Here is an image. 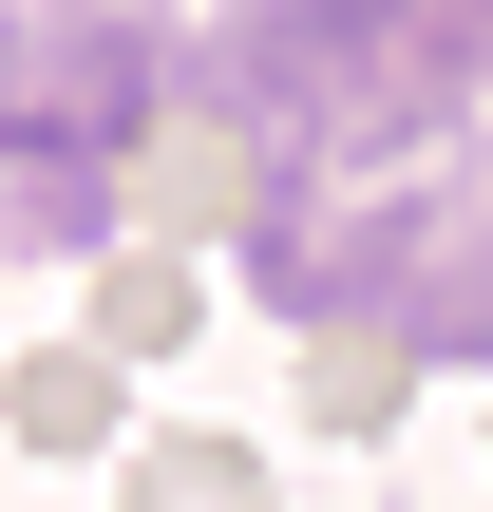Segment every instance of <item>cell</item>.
I'll use <instances>...</instances> for the list:
<instances>
[{"label":"cell","mask_w":493,"mask_h":512,"mask_svg":"<svg viewBox=\"0 0 493 512\" xmlns=\"http://www.w3.org/2000/svg\"><path fill=\"white\" fill-rule=\"evenodd\" d=\"M152 114H171V0H0V266H76Z\"/></svg>","instance_id":"7a4b0ae2"},{"label":"cell","mask_w":493,"mask_h":512,"mask_svg":"<svg viewBox=\"0 0 493 512\" xmlns=\"http://www.w3.org/2000/svg\"><path fill=\"white\" fill-rule=\"evenodd\" d=\"M0 437H19V456H95V437H133V361H95V342L0 361Z\"/></svg>","instance_id":"277c9868"},{"label":"cell","mask_w":493,"mask_h":512,"mask_svg":"<svg viewBox=\"0 0 493 512\" xmlns=\"http://www.w3.org/2000/svg\"><path fill=\"white\" fill-rule=\"evenodd\" d=\"M247 114H209V95H171L152 133H133V171H114V247H247Z\"/></svg>","instance_id":"3957f363"},{"label":"cell","mask_w":493,"mask_h":512,"mask_svg":"<svg viewBox=\"0 0 493 512\" xmlns=\"http://www.w3.org/2000/svg\"><path fill=\"white\" fill-rule=\"evenodd\" d=\"M399 399H418V361H399V342H361V323H323V342H304V437H380Z\"/></svg>","instance_id":"52a82bcc"},{"label":"cell","mask_w":493,"mask_h":512,"mask_svg":"<svg viewBox=\"0 0 493 512\" xmlns=\"http://www.w3.org/2000/svg\"><path fill=\"white\" fill-rule=\"evenodd\" d=\"M190 323H209V285H190V247H95V323H76L95 361H171Z\"/></svg>","instance_id":"5b68a950"},{"label":"cell","mask_w":493,"mask_h":512,"mask_svg":"<svg viewBox=\"0 0 493 512\" xmlns=\"http://www.w3.org/2000/svg\"><path fill=\"white\" fill-rule=\"evenodd\" d=\"M114 512H285V475H266L247 437H133Z\"/></svg>","instance_id":"8992f818"},{"label":"cell","mask_w":493,"mask_h":512,"mask_svg":"<svg viewBox=\"0 0 493 512\" xmlns=\"http://www.w3.org/2000/svg\"><path fill=\"white\" fill-rule=\"evenodd\" d=\"M209 114H247V285L304 342L493 361V0H228Z\"/></svg>","instance_id":"6da1fadb"}]
</instances>
